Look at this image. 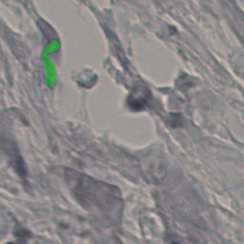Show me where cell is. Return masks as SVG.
I'll use <instances>...</instances> for the list:
<instances>
[{
  "mask_svg": "<svg viewBox=\"0 0 244 244\" xmlns=\"http://www.w3.org/2000/svg\"><path fill=\"white\" fill-rule=\"evenodd\" d=\"M6 151L9 154V158H11V161H12V164L14 165L15 169L17 170V173L20 175L24 176L26 174L25 164H24V161L22 159L16 146L14 145L13 143L8 142L6 144Z\"/></svg>",
  "mask_w": 244,
  "mask_h": 244,
  "instance_id": "obj_1",
  "label": "cell"
},
{
  "mask_svg": "<svg viewBox=\"0 0 244 244\" xmlns=\"http://www.w3.org/2000/svg\"><path fill=\"white\" fill-rule=\"evenodd\" d=\"M146 103H147L146 96L142 93L140 94L139 91H137L130 95L127 99V104L129 108L133 111H136V112L143 110L146 106Z\"/></svg>",
  "mask_w": 244,
  "mask_h": 244,
  "instance_id": "obj_2",
  "label": "cell"
},
{
  "mask_svg": "<svg viewBox=\"0 0 244 244\" xmlns=\"http://www.w3.org/2000/svg\"><path fill=\"white\" fill-rule=\"evenodd\" d=\"M170 244H181V243H179V242H172Z\"/></svg>",
  "mask_w": 244,
  "mask_h": 244,
  "instance_id": "obj_3",
  "label": "cell"
},
{
  "mask_svg": "<svg viewBox=\"0 0 244 244\" xmlns=\"http://www.w3.org/2000/svg\"><path fill=\"white\" fill-rule=\"evenodd\" d=\"M7 244H15V243H7Z\"/></svg>",
  "mask_w": 244,
  "mask_h": 244,
  "instance_id": "obj_4",
  "label": "cell"
}]
</instances>
